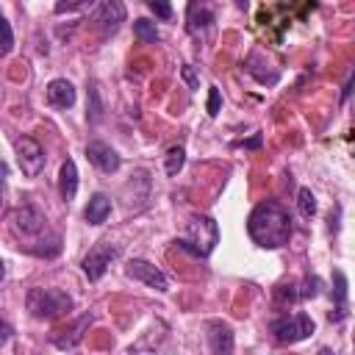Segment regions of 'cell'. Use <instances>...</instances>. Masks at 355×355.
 I'll return each instance as SVG.
<instances>
[{
	"instance_id": "31",
	"label": "cell",
	"mask_w": 355,
	"mask_h": 355,
	"mask_svg": "<svg viewBox=\"0 0 355 355\" xmlns=\"http://www.w3.org/2000/svg\"><path fill=\"white\" fill-rule=\"evenodd\" d=\"M236 6H239V8H247V0H236Z\"/></svg>"
},
{
	"instance_id": "24",
	"label": "cell",
	"mask_w": 355,
	"mask_h": 355,
	"mask_svg": "<svg viewBox=\"0 0 355 355\" xmlns=\"http://www.w3.org/2000/svg\"><path fill=\"white\" fill-rule=\"evenodd\" d=\"M147 8H150L158 19H169V17H172V6H169V0H147Z\"/></svg>"
},
{
	"instance_id": "4",
	"label": "cell",
	"mask_w": 355,
	"mask_h": 355,
	"mask_svg": "<svg viewBox=\"0 0 355 355\" xmlns=\"http://www.w3.org/2000/svg\"><path fill=\"white\" fill-rule=\"evenodd\" d=\"M25 305L33 319H58L72 308V297L61 288H31L25 297Z\"/></svg>"
},
{
	"instance_id": "9",
	"label": "cell",
	"mask_w": 355,
	"mask_h": 355,
	"mask_svg": "<svg viewBox=\"0 0 355 355\" xmlns=\"http://www.w3.org/2000/svg\"><path fill=\"white\" fill-rule=\"evenodd\" d=\"M92 19L103 33H114L125 22V3L122 0H100Z\"/></svg>"
},
{
	"instance_id": "2",
	"label": "cell",
	"mask_w": 355,
	"mask_h": 355,
	"mask_svg": "<svg viewBox=\"0 0 355 355\" xmlns=\"http://www.w3.org/2000/svg\"><path fill=\"white\" fill-rule=\"evenodd\" d=\"M11 230L19 236V241H25V250L42 258H53L61 250V239L58 233H53L47 227V219L39 208L33 205H22L11 214Z\"/></svg>"
},
{
	"instance_id": "23",
	"label": "cell",
	"mask_w": 355,
	"mask_h": 355,
	"mask_svg": "<svg viewBox=\"0 0 355 355\" xmlns=\"http://www.w3.org/2000/svg\"><path fill=\"white\" fill-rule=\"evenodd\" d=\"M92 6V0H58L55 6H53V11L55 14H69V11H83V8H89Z\"/></svg>"
},
{
	"instance_id": "30",
	"label": "cell",
	"mask_w": 355,
	"mask_h": 355,
	"mask_svg": "<svg viewBox=\"0 0 355 355\" xmlns=\"http://www.w3.org/2000/svg\"><path fill=\"white\" fill-rule=\"evenodd\" d=\"M3 277H6V263L0 261V280H3Z\"/></svg>"
},
{
	"instance_id": "22",
	"label": "cell",
	"mask_w": 355,
	"mask_h": 355,
	"mask_svg": "<svg viewBox=\"0 0 355 355\" xmlns=\"http://www.w3.org/2000/svg\"><path fill=\"white\" fill-rule=\"evenodd\" d=\"M86 116H89V122H100V116H103V103H100V92H97L94 83L89 86V108H86Z\"/></svg>"
},
{
	"instance_id": "16",
	"label": "cell",
	"mask_w": 355,
	"mask_h": 355,
	"mask_svg": "<svg viewBox=\"0 0 355 355\" xmlns=\"http://www.w3.org/2000/svg\"><path fill=\"white\" fill-rule=\"evenodd\" d=\"M333 297H336V313H330L333 322H341L347 316V275L344 272H333Z\"/></svg>"
},
{
	"instance_id": "13",
	"label": "cell",
	"mask_w": 355,
	"mask_h": 355,
	"mask_svg": "<svg viewBox=\"0 0 355 355\" xmlns=\"http://www.w3.org/2000/svg\"><path fill=\"white\" fill-rule=\"evenodd\" d=\"M47 103L53 108H72L75 105V86L67 78H55L47 83Z\"/></svg>"
},
{
	"instance_id": "8",
	"label": "cell",
	"mask_w": 355,
	"mask_h": 355,
	"mask_svg": "<svg viewBox=\"0 0 355 355\" xmlns=\"http://www.w3.org/2000/svg\"><path fill=\"white\" fill-rule=\"evenodd\" d=\"M125 272H128V277H133V280H141V283H147V286H150V288H155V291H166V288H169V280H166V275H164L158 266H153L150 261L133 258V261L125 266Z\"/></svg>"
},
{
	"instance_id": "25",
	"label": "cell",
	"mask_w": 355,
	"mask_h": 355,
	"mask_svg": "<svg viewBox=\"0 0 355 355\" xmlns=\"http://www.w3.org/2000/svg\"><path fill=\"white\" fill-rule=\"evenodd\" d=\"M219 105H222L219 89H216V86H211V89H208V116H216V114H219Z\"/></svg>"
},
{
	"instance_id": "28",
	"label": "cell",
	"mask_w": 355,
	"mask_h": 355,
	"mask_svg": "<svg viewBox=\"0 0 355 355\" xmlns=\"http://www.w3.org/2000/svg\"><path fill=\"white\" fill-rule=\"evenodd\" d=\"M239 144H241V147H258V144H261V133H255L250 141H239Z\"/></svg>"
},
{
	"instance_id": "14",
	"label": "cell",
	"mask_w": 355,
	"mask_h": 355,
	"mask_svg": "<svg viewBox=\"0 0 355 355\" xmlns=\"http://www.w3.org/2000/svg\"><path fill=\"white\" fill-rule=\"evenodd\" d=\"M58 191H61V200H72L78 194V166L72 158H67L61 164V172H58Z\"/></svg>"
},
{
	"instance_id": "7",
	"label": "cell",
	"mask_w": 355,
	"mask_h": 355,
	"mask_svg": "<svg viewBox=\"0 0 355 355\" xmlns=\"http://www.w3.org/2000/svg\"><path fill=\"white\" fill-rule=\"evenodd\" d=\"M116 255H119V250H116L114 244H105V241L94 244V247L86 252V258H83V272H86V277H89V280H100Z\"/></svg>"
},
{
	"instance_id": "19",
	"label": "cell",
	"mask_w": 355,
	"mask_h": 355,
	"mask_svg": "<svg viewBox=\"0 0 355 355\" xmlns=\"http://www.w3.org/2000/svg\"><path fill=\"white\" fill-rule=\"evenodd\" d=\"M133 33H136V39L144 42V44H155V42H158V28H155V22H150V19H136V22H133Z\"/></svg>"
},
{
	"instance_id": "6",
	"label": "cell",
	"mask_w": 355,
	"mask_h": 355,
	"mask_svg": "<svg viewBox=\"0 0 355 355\" xmlns=\"http://www.w3.org/2000/svg\"><path fill=\"white\" fill-rule=\"evenodd\" d=\"M14 150H17V161H19V169L28 175V178H36L42 169H44V150L36 139L31 136H19L14 141Z\"/></svg>"
},
{
	"instance_id": "26",
	"label": "cell",
	"mask_w": 355,
	"mask_h": 355,
	"mask_svg": "<svg viewBox=\"0 0 355 355\" xmlns=\"http://www.w3.org/2000/svg\"><path fill=\"white\" fill-rule=\"evenodd\" d=\"M180 75H183V80L189 83V89H200V78H197V72H194V67H191V64H183Z\"/></svg>"
},
{
	"instance_id": "15",
	"label": "cell",
	"mask_w": 355,
	"mask_h": 355,
	"mask_svg": "<svg viewBox=\"0 0 355 355\" xmlns=\"http://www.w3.org/2000/svg\"><path fill=\"white\" fill-rule=\"evenodd\" d=\"M108 214H111V200H108L103 191L92 194V197H89V205H86V211H83V219H86L89 225H103V222L108 219Z\"/></svg>"
},
{
	"instance_id": "1",
	"label": "cell",
	"mask_w": 355,
	"mask_h": 355,
	"mask_svg": "<svg viewBox=\"0 0 355 355\" xmlns=\"http://www.w3.org/2000/svg\"><path fill=\"white\" fill-rule=\"evenodd\" d=\"M247 233H250V239L258 247H263V250H280L291 239V216L275 200L258 202L252 208V214L247 216Z\"/></svg>"
},
{
	"instance_id": "10",
	"label": "cell",
	"mask_w": 355,
	"mask_h": 355,
	"mask_svg": "<svg viewBox=\"0 0 355 355\" xmlns=\"http://www.w3.org/2000/svg\"><path fill=\"white\" fill-rule=\"evenodd\" d=\"M86 158H89V164H94L105 175L116 172L119 164H122V158L116 155V150L111 144H105V141H89L86 144Z\"/></svg>"
},
{
	"instance_id": "18",
	"label": "cell",
	"mask_w": 355,
	"mask_h": 355,
	"mask_svg": "<svg viewBox=\"0 0 355 355\" xmlns=\"http://www.w3.org/2000/svg\"><path fill=\"white\" fill-rule=\"evenodd\" d=\"M183 164H186V150H183L180 144L169 147V150H166V158H164V169H166V175L175 178V175L183 169Z\"/></svg>"
},
{
	"instance_id": "11",
	"label": "cell",
	"mask_w": 355,
	"mask_h": 355,
	"mask_svg": "<svg viewBox=\"0 0 355 355\" xmlns=\"http://www.w3.org/2000/svg\"><path fill=\"white\" fill-rule=\"evenodd\" d=\"M319 277H305L302 283H288L277 288V300L283 302H300V300H311L319 294Z\"/></svg>"
},
{
	"instance_id": "5",
	"label": "cell",
	"mask_w": 355,
	"mask_h": 355,
	"mask_svg": "<svg viewBox=\"0 0 355 355\" xmlns=\"http://www.w3.org/2000/svg\"><path fill=\"white\" fill-rule=\"evenodd\" d=\"M269 330H272L275 341H280V344H297V341L308 338L316 330V324H313V319L308 313H286V316H277L269 324Z\"/></svg>"
},
{
	"instance_id": "20",
	"label": "cell",
	"mask_w": 355,
	"mask_h": 355,
	"mask_svg": "<svg viewBox=\"0 0 355 355\" xmlns=\"http://www.w3.org/2000/svg\"><path fill=\"white\" fill-rule=\"evenodd\" d=\"M14 50V31L8 25V19L0 14V58H6Z\"/></svg>"
},
{
	"instance_id": "29",
	"label": "cell",
	"mask_w": 355,
	"mask_h": 355,
	"mask_svg": "<svg viewBox=\"0 0 355 355\" xmlns=\"http://www.w3.org/2000/svg\"><path fill=\"white\" fill-rule=\"evenodd\" d=\"M3 180H6V164L0 161V189H3Z\"/></svg>"
},
{
	"instance_id": "3",
	"label": "cell",
	"mask_w": 355,
	"mask_h": 355,
	"mask_svg": "<svg viewBox=\"0 0 355 355\" xmlns=\"http://www.w3.org/2000/svg\"><path fill=\"white\" fill-rule=\"evenodd\" d=\"M175 244L197 258H208L214 252V247L219 244V227L211 216H191L186 222V236L178 239Z\"/></svg>"
},
{
	"instance_id": "21",
	"label": "cell",
	"mask_w": 355,
	"mask_h": 355,
	"mask_svg": "<svg viewBox=\"0 0 355 355\" xmlns=\"http://www.w3.org/2000/svg\"><path fill=\"white\" fill-rule=\"evenodd\" d=\"M297 208H300L302 216H313L316 214V197H313L311 189H300L297 191Z\"/></svg>"
},
{
	"instance_id": "27",
	"label": "cell",
	"mask_w": 355,
	"mask_h": 355,
	"mask_svg": "<svg viewBox=\"0 0 355 355\" xmlns=\"http://www.w3.org/2000/svg\"><path fill=\"white\" fill-rule=\"evenodd\" d=\"M11 333H14V330H11V324L0 319V347H3V344H6L8 338H11Z\"/></svg>"
},
{
	"instance_id": "17",
	"label": "cell",
	"mask_w": 355,
	"mask_h": 355,
	"mask_svg": "<svg viewBox=\"0 0 355 355\" xmlns=\"http://www.w3.org/2000/svg\"><path fill=\"white\" fill-rule=\"evenodd\" d=\"M92 324V313H86V316H80L78 322H75V327L69 330V336H61V338H55V347L58 349H72L80 338H83V330Z\"/></svg>"
},
{
	"instance_id": "12",
	"label": "cell",
	"mask_w": 355,
	"mask_h": 355,
	"mask_svg": "<svg viewBox=\"0 0 355 355\" xmlns=\"http://www.w3.org/2000/svg\"><path fill=\"white\" fill-rule=\"evenodd\" d=\"M208 347H211V352H216V355L233 352V330H230V324H225V322H219V319L208 322Z\"/></svg>"
}]
</instances>
